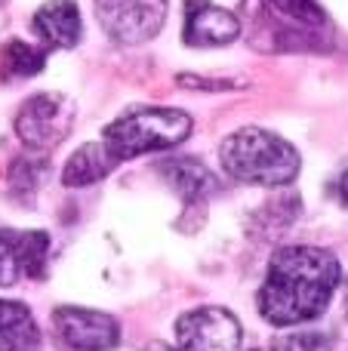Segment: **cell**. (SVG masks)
<instances>
[{"label":"cell","instance_id":"obj_14","mask_svg":"<svg viewBox=\"0 0 348 351\" xmlns=\"http://www.w3.org/2000/svg\"><path fill=\"white\" fill-rule=\"evenodd\" d=\"M0 351H40V327L28 305L0 299Z\"/></svg>","mask_w":348,"mask_h":351},{"label":"cell","instance_id":"obj_15","mask_svg":"<svg viewBox=\"0 0 348 351\" xmlns=\"http://www.w3.org/2000/svg\"><path fill=\"white\" fill-rule=\"evenodd\" d=\"M47 62V47H34L28 40H10L0 53V77L3 80H22L34 77L43 71Z\"/></svg>","mask_w":348,"mask_h":351},{"label":"cell","instance_id":"obj_6","mask_svg":"<svg viewBox=\"0 0 348 351\" xmlns=\"http://www.w3.org/2000/svg\"><path fill=\"white\" fill-rule=\"evenodd\" d=\"M99 28L121 47H136L160 34L166 0H92Z\"/></svg>","mask_w":348,"mask_h":351},{"label":"cell","instance_id":"obj_19","mask_svg":"<svg viewBox=\"0 0 348 351\" xmlns=\"http://www.w3.org/2000/svg\"><path fill=\"white\" fill-rule=\"evenodd\" d=\"M336 191H339V200L348 206V167L343 173H339V179H336Z\"/></svg>","mask_w":348,"mask_h":351},{"label":"cell","instance_id":"obj_9","mask_svg":"<svg viewBox=\"0 0 348 351\" xmlns=\"http://www.w3.org/2000/svg\"><path fill=\"white\" fill-rule=\"evenodd\" d=\"M49 234L47 231L0 228V287H12L22 278H47Z\"/></svg>","mask_w":348,"mask_h":351},{"label":"cell","instance_id":"obj_5","mask_svg":"<svg viewBox=\"0 0 348 351\" xmlns=\"http://www.w3.org/2000/svg\"><path fill=\"white\" fill-rule=\"evenodd\" d=\"M74 102L62 93H37L16 114V136L31 154H47L68 139L74 127Z\"/></svg>","mask_w":348,"mask_h":351},{"label":"cell","instance_id":"obj_7","mask_svg":"<svg viewBox=\"0 0 348 351\" xmlns=\"http://www.w3.org/2000/svg\"><path fill=\"white\" fill-rule=\"evenodd\" d=\"M240 321L222 305H201L176 321V348L182 351H240Z\"/></svg>","mask_w":348,"mask_h":351},{"label":"cell","instance_id":"obj_2","mask_svg":"<svg viewBox=\"0 0 348 351\" xmlns=\"http://www.w3.org/2000/svg\"><path fill=\"white\" fill-rule=\"evenodd\" d=\"M240 28L259 53H330L333 22L318 0H244Z\"/></svg>","mask_w":348,"mask_h":351},{"label":"cell","instance_id":"obj_13","mask_svg":"<svg viewBox=\"0 0 348 351\" xmlns=\"http://www.w3.org/2000/svg\"><path fill=\"white\" fill-rule=\"evenodd\" d=\"M121 160L114 158L105 142H86L80 145L77 152L68 158L65 170H62V185L65 188H86V185H96L108 176Z\"/></svg>","mask_w":348,"mask_h":351},{"label":"cell","instance_id":"obj_16","mask_svg":"<svg viewBox=\"0 0 348 351\" xmlns=\"http://www.w3.org/2000/svg\"><path fill=\"white\" fill-rule=\"evenodd\" d=\"M49 164L43 160V154H25L16 158L10 167V191L18 197H31V194L40 188V182L47 179Z\"/></svg>","mask_w":348,"mask_h":351},{"label":"cell","instance_id":"obj_8","mask_svg":"<svg viewBox=\"0 0 348 351\" xmlns=\"http://www.w3.org/2000/svg\"><path fill=\"white\" fill-rule=\"evenodd\" d=\"M53 327L62 346L71 351H114L121 346V324L96 308L59 305L53 311Z\"/></svg>","mask_w":348,"mask_h":351},{"label":"cell","instance_id":"obj_10","mask_svg":"<svg viewBox=\"0 0 348 351\" xmlns=\"http://www.w3.org/2000/svg\"><path fill=\"white\" fill-rule=\"evenodd\" d=\"M240 34V16L232 10H222L213 0H185L182 40L188 47H228Z\"/></svg>","mask_w":348,"mask_h":351},{"label":"cell","instance_id":"obj_4","mask_svg":"<svg viewBox=\"0 0 348 351\" xmlns=\"http://www.w3.org/2000/svg\"><path fill=\"white\" fill-rule=\"evenodd\" d=\"M191 114L182 108H164V105H145V108H129L121 117L105 127L102 142L114 152V158L133 160L151 152H170L182 145L191 136Z\"/></svg>","mask_w":348,"mask_h":351},{"label":"cell","instance_id":"obj_1","mask_svg":"<svg viewBox=\"0 0 348 351\" xmlns=\"http://www.w3.org/2000/svg\"><path fill=\"white\" fill-rule=\"evenodd\" d=\"M343 284V265L324 247H281L265 268L256 308L271 327H299L321 317Z\"/></svg>","mask_w":348,"mask_h":351},{"label":"cell","instance_id":"obj_21","mask_svg":"<svg viewBox=\"0 0 348 351\" xmlns=\"http://www.w3.org/2000/svg\"><path fill=\"white\" fill-rule=\"evenodd\" d=\"M345 311H348V284H345Z\"/></svg>","mask_w":348,"mask_h":351},{"label":"cell","instance_id":"obj_17","mask_svg":"<svg viewBox=\"0 0 348 351\" xmlns=\"http://www.w3.org/2000/svg\"><path fill=\"white\" fill-rule=\"evenodd\" d=\"M269 351H333V336L321 330H296L281 333L269 342Z\"/></svg>","mask_w":348,"mask_h":351},{"label":"cell","instance_id":"obj_20","mask_svg":"<svg viewBox=\"0 0 348 351\" xmlns=\"http://www.w3.org/2000/svg\"><path fill=\"white\" fill-rule=\"evenodd\" d=\"M142 351H182V348H173V346H166V342H148Z\"/></svg>","mask_w":348,"mask_h":351},{"label":"cell","instance_id":"obj_11","mask_svg":"<svg viewBox=\"0 0 348 351\" xmlns=\"http://www.w3.org/2000/svg\"><path fill=\"white\" fill-rule=\"evenodd\" d=\"M31 28L40 37L47 49H71L80 43L84 25H80V10L74 0H47L37 6Z\"/></svg>","mask_w":348,"mask_h":351},{"label":"cell","instance_id":"obj_12","mask_svg":"<svg viewBox=\"0 0 348 351\" xmlns=\"http://www.w3.org/2000/svg\"><path fill=\"white\" fill-rule=\"evenodd\" d=\"M158 173L166 179V185L182 197L185 210H195V206L207 204L210 194L219 191V179L213 176L210 167H203L201 160L195 158H173V160H164L158 167Z\"/></svg>","mask_w":348,"mask_h":351},{"label":"cell","instance_id":"obj_3","mask_svg":"<svg viewBox=\"0 0 348 351\" xmlns=\"http://www.w3.org/2000/svg\"><path fill=\"white\" fill-rule=\"evenodd\" d=\"M222 170L234 182L259 188H284L299 176L302 158L284 136L262 127H240L219 145Z\"/></svg>","mask_w":348,"mask_h":351},{"label":"cell","instance_id":"obj_18","mask_svg":"<svg viewBox=\"0 0 348 351\" xmlns=\"http://www.w3.org/2000/svg\"><path fill=\"white\" fill-rule=\"evenodd\" d=\"M179 84H195L191 90H240L238 80H207V77H188V74H182L179 77Z\"/></svg>","mask_w":348,"mask_h":351}]
</instances>
